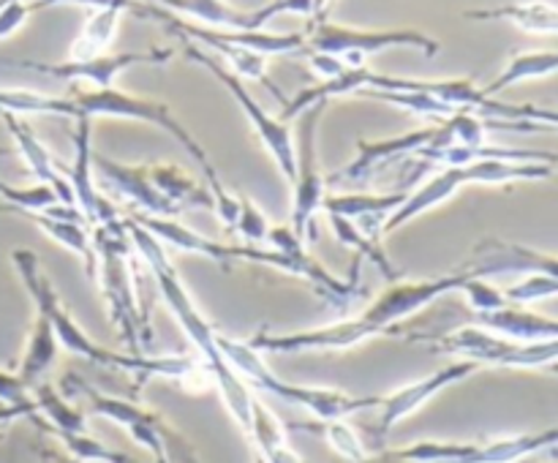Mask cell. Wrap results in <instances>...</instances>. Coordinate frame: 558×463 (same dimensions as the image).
Listing matches in <instances>:
<instances>
[{
    "label": "cell",
    "instance_id": "1",
    "mask_svg": "<svg viewBox=\"0 0 558 463\" xmlns=\"http://www.w3.org/2000/svg\"><path fill=\"white\" fill-rule=\"evenodd\" d=\"M477 272L463 267V270L450 272L439 278H420V281H396L385 292L376 294L363 314L347 316L341 321H332L325 327H311V330L294 332H270L262 330L251 338V346L256 352L272 354H300V352H347L357 343L368 341L376 336H392L398 325L417 310L428 308L439 297L450 292H461Z\"/></svg>",
    "mask_w": 558,
    "mask_h": 463
},
{
    "label": "cell",
    "instance_id": "2",
    "mask_svg": "<svg viewBox=\"0 0 558 463\" xmlns=\"http://www.w3.org/2000/svg\"><path fill=\"white\" fill-rule=\"evenodd\" d=\"M125 227H129L131 245H134L136 256L145 261L147 272H150L153 281H156L161 297L167 300L169 310L174 314L178 325L183 327L185 338H189V341L196 346V352L202 354V363H205V368L210 370L213 385H216L223 406H227V412L232 414V419L238 423V428L248 436L251 434V409H254V392H251V387L245 385L243 376H240L238 370L227 363V360H223L221 349H218V343H216L218 330L205 319V314L196 308L194 297H191L189 289L183 287L178 270H174L172 261H169L167 248H163V245L158 243L150 232H147V229H142L134 218H125Z\"/></svg>",
    "mask_w": 558,
    "mask_h": 463
},
{
    "label": "cell",
    "instance_id": "3",
    "mask_svg": "<svg viewBox=\"0 0 558 463\" xmlns=\"http://www.w3.org/2000/svg\"><path fill=\"white\" fill-rule=\"evenodd\" d=\"M11 261H14L16 272H20L22 283H25L27 294H31L33 305H36L38 314L47 316L52 321V330L58 336L60 349L76 354V357H85L90 363L104 365V368L114 370H129L140 379V385L150 379H174L183 381L191 370L196 368V360L183 357V354H174V357H156V354H131V352H114V349H104L76 325L74 316L65 310L63 300L54 292L52 281L44 276L41 261L38 254L31 248H16L11 251Z\"/></svg>",
    "mask_w": 558,
    "mask_h": 463
},
{
    "label": "cell",
    "instance_id": "4",
    "mask_svg": "<svg viewBox=\"0 0 558 463\" xmlns=\"http://www.w3.org/2000/svg\"><path fill=\"white\" fill-rule=\"evenodd\" d=\"M136 223L142 229L153 234L163 248L185 251V254L207 256V259L218 261V265L229 267L232 261H254V265H267L276 267V270L289 272V276H298L303 281H308L311 287L319 294H325L332 303H349L357 292V278L354 281H341L338 276H332L322 261H316L314 256H287L278 254L272 248H259V245H234V243H218V240L205 237V234L194 232L191 227L180 223L178 218H156V216H136Z\"/></svg>",
    "mask_w": 558,
    "mask_h": 463
},
{
    "label": "cell",
    "instance_id": "5",
    "mask_svg": "<svg viewBox=\"0 0 558 463\" xmlns=\"http://www.w3.org/2000/svg\"><path fill=\"white\" fill-rule=\"evenodd\" d=\"M96 251V281L109 308V319L118 325L125 352L145 354V338L150 341V316L142 308L136 292V251L131 245L125 218L107 216L90 234Z\"/></svg>",
    "mask_w": 558,
    "mask_h": 463
},
{
    "label": "cell",
    "instance_id": "6",
    "mask_svg": "<svg viewBox=\"0 0 558 463\" xmlns=\"http://www.w3.org/2000/svg\"><path fill=\"white\" fill-rule=\"evenodd\" d=\"M428 341L430 346L445 354H456L461 360H472L480 368L494 365V368H554L558 365V341H510V338L494 336L483 327H461L456 332H447L441 338H417Z\"/></svg>",
    "mask_w": 558,
    "mask_h": 463
},
{
    "label": "cell",
    "instance_id": "7",
    "mask_svg": "<svg viewBox=\"0 0 558 463\" xmlns=\"http://www.w3.org/2000/svg\"><path fill=\"white\" fill-rule=\"evenodd\" d=\"M409 47L423 52L425 58H436L439 54V41L420 31H409V27H392V31H363V27L336 25V22L319 20L305 38V52H325L341 58L349 69H363L365 58L385 49ZM303 52V54H305Z\"/></svg>",
    "mask_w": 558,
    "mask_h": 463
},
{
    "label": "cell",
    "instance_id": "8",
    "mask_svg": "<svg viewBox=\"0 0 558 463\" xmlns=\"http://www.w3.org/2000/svg\"><path fill=\"white\" fill-rule=\"evenodd\" d=\"M327 103H316V107L305 109L298 114V129L294 134V178H292V232L298 234L300 243H308L316 237V212L322 210L325 202V178H322L319 153H316V131H319V120L325 114Z\"/></svg>",
    "mask_w": 558,
    "mask_h": 463
},
{
    "label": "cell",
    "instance_id": "9",
    "mask_svg": "<svg viewBox=\"0 0 558 463\" xmlns=\"http://www.w3.org/2000/svg\"><path fill=\"white\" fill-rule=\"evenodd\" d=\"M183 44H185V54H189V60H194V63H199L202 69L210 71V74L216 76V80L221 82L229 93H232L234 101L240 103V109H243L245 118H248L251 129L256 131V136H259L262 145H265V150L270 153L272 161H276V167L281 169L283 178L292 183L294 163H298V158H294L292 129H289L281 118H272V114L267 112V109L262 107L254 96H251V90L243 85V80H240V76H234L227 65H221L216 58H210L207 52H202L194 41H183Z\"/></svg>",
    "mask_w": 558,
    "mask_h": 463
},
{
    "label": "cell",
    "instance_id": "10",
    "mask_svg": "<svg viewBox=\"0 0 558 463\" xmlns=\"http://www.w3.org/2000/svg\"><path fill=\"white\" fill-rule=\"evenodd\" d=\"M172 49L156 47L145 49V52H104L90 60H65V63H36V60H11L9 65H20V69L38 71V74H49L54 80L63 82H90L96 90L101 87H114L118 74H123L131 65H161L172 60Z\"/></svg>",
    "mask_w": 558,
    "mask_h": 463
},
{
    "label": "cell",
    "instance_id": "11",
    "mask_svg": "<svg viewBox=\"0 0 558 463\" xmlns=\"http://www.w3.org/2000/svg\"><path fill=\"white\" fill-rule=\"evenodd\" d=\"M251 387H256L262 392H270V395L281 398V401L292 403V406H303L319 423H327V419H347L352 414L365 412V409H379L381 403V395H352V392L332 390V387L292 385V381L278 379L272 370H265Z\"/></svg>",
    "mask_w": 558,
    "mask_h": 463
},
{
    "label": "cell",
    "instance_id": "12",
    "mask_svg": "<svg viewBox=\"0 0 558 463\" xmlns=\"http://www.w3.org/2000/svg\"><path fill=\"white\" fill-rule=\"evenodd\" d=\"M477 370L483 368H480L477 363H472V360H456V363L445 365V368L434 370V374L423 376V379L398 387V390L390 392V395H381L379 417H376L374 434L379 436V439L381 436H387L398 423H403V419L412 417L414 412H420L430 398H436L441 390L458 385V381L469 379V376H474Z\"/></svg>",
    "mask_w": 558,
    "mask_h": 463
},
{
    "label": "cell",
    "instance_id": "13",
    "mask_svg": "<svg viewBox=\"0 0 558 463\" xmlns=\"http://www.w3.org/2000/svg\"><path fill=\"white\" fill-rule=\"evenodd\" d=\"M466 267L480 278L507 276V272H543L558 281V254H545V251L499 237H485L483 243L474 245L472 261Z\"/></svg>",
    "mask_w": 558,
    "mask_h": 463
},
{
    "label": "cell",
    "instance_id": "14",
    "mask_svg": "<svg viewBox=\"0 0 558 463\" xmlns=\"http://www.w3.org/2000/svg\"><path fill=\"white\" fill-rule=\"evenodd\" d=\"M93 169L101 172V178L118 191L120 196L136 205L142 216H156V218H178V207L169 205L156 188H153L150 178H147V163L140 167H125V163L112 161L107 156H93Z\"/></svg>",
    "mask_w": 558,
    "mask_h": 463
},
{
    "label": "cell",
    "instance_id": "15",
    "mask_svg": "<svg viewBox=\"0 0 558 463\" xmlns=\"http://www.w3.org/2000/svg\"><path fill=\"white\" fill-rule=\"evenodd\" d=\"M0 118H3L5 129H9L11 139H14V145H16V150H20L22 161H25L27 169L36 174L38 183L49 185V188H52L54 194L60 196V202H63V205L76 207L74 205V191H71L69 178L63 174V167L54 161V156L47 150V147H44V142L38 139L36 134H33L31 125H27L25 120L20 118V114L0 112Z\"/></svg>",
    "mask_w": 558,
    "mask_h": 463
},
{
    "label": "cell",
    "instance_id": "16",
    "mask_svg": "<svg viewBox=\"0 0 558 463\" xmlns=\"http://www.w3.org/2000/svg\"><path fill=\"white\" fill-rule=\"evenodd\" d=\"M71 191H74V205L82 212L85 223L96 227L107 216H112L104 196H98L96 180H93V147H90V118H76L74 131V163L65 169Z\"/></svg>",
    "mask_w": 558,
    "mask_h": 463
},
{
    "label": "cell",
    "instance_id": "17",
    "mask_svg": "<svg viewBox=\"0 0 558 463\" xmlns=\"http://www.w3.org/2000/svg\"><path fill=\"white\" fill-rule=\"evenodd\" d=\"M407 194L409 191H401V194H330L322 202V210L327 216L354 221L363 232L381 237L385 221L401 207Z\"/></svg>",
    "mask_w": 558,
    "mask_h": 463
},
{
    "label": "cell",
    "instance_id": "18",
    "mask_svg": "<svg viewBox=\"0 0 558 463\" xmlns=\"http://www.w3.org/2000/svg\"><path fill=\"white\" fill-rule=\"evenodd\" d=\"M474 325L510 341H558V319L534 314L526 305H505L490 314H474Z\"/></svg>",
    "mask_w": 558,
    "mask_h": 463
},
{
    "label": "cell",
    "instance_id": "19",
    "mask_svg": "<svg viewBox=\"0 0 558 463\" xmlns=\"http://www.w3.org/2000/svg\"><path fill=\"white\" fill-rule=\"evenodd\" d=\"M466 20H501L515 25L518 31L534 33V36H558V5L545 3V0H526V3H507L494 5V9H474L466 11Z\"/></svg>",
    "mask_w": 558,
    "mask_h": 463
},
{
    "label": "cell",
    "instance_id": "20",
    "mask_svg": "<svg viewBox=\"0 0 558 463\" xmlns=\"http://www.w3.org/2000/svg\"><path fill=\"white\" fill-rule=\"evenodd\" d=\"M147 178H150L153 188H156L169 205L178 207L180 216H183L185 210H191V207L216 210L210 188H202L191 174H185L183 169L174 167V163H150V167H147Z\"/></svg>",
    "mask_w": 558,
    "mask_h": 463
},
{
    "label": "cell",
    "instance_id": "21",
    "mask_svg": "<svg viewBox=\"0 0 558 463\" xmlns=\"http://www.w3.org/2000/svg\"><path fill=\"white\" fill-rule=\"evenodd\" d=\"M248 439L254 441L256 455L265 463H305L298 452L289 444L287 428H283L281 419L259 401L254 398V409H251V434Z\"/></svg>",
    "mask_w": 558,
    "mask_h": 463
},
{
    "label": "cell",
    "instance_id": "22",
    "mask_svg": "<svg viewBox=\"0 0 558 463\" xmlns=\"http://www.w3.org/2000/svg\"><path fill=\"white\" fill-rule=\"evenodd\" d=\"M147 3H156L174 14H185L205 27H218V31H256L254 11L234 9L227 0H147Z\"/></svg>",
    "mask_w": 558,
    "mask_h": 463
},
{
    "label": "cell",
    "instance_id": "23",
    "mask_svg": "<svg viewBox=\"0 0 558 463\" xmlns=\"http://www.w3.org/2000/svg\"><path fill=\"white\" fill-rule=\"evenodd\" d=\"M58 349L60 343L52 330V321L36 310L31 325V336H27L25 343V354H22L20 368H16V376H20L22 385H25L27 390H33V387L41 381V376L52 368L54 357H58Z\"/></svg>",
    "mask_w": 558,
    "mask_h": 463
},
{
    "label": "cell",
    "instance_id": "24",
    "mask_svg": "<svg viewBox=\"0 0 558 463\" xmlns=\"http://www.w3.org/2000/svg\"><path fill=\"white\" fill-rule=\"evenodd\" d=\"M480 118H488L485 125L488 129H505V131H534V129H558V107H537V103H505L488 98Z\"/></svg>",
    "mask_w": 558,
    "mask_h": 463
},
{
    "label": "cell",
    "instance_id": "25",
    "mask_svg": "<svg viewBox=\"0 0 558 463\" xmlns=\"http://www.w3.org/2000/svg\"><path fill=\"white\" fill-rule=\"evenodd\" d=\"M558 74V49H532V52L512 54L510 63L505 65L499 76L490 85L483 87L485 98H496L507 87H515L521 82L545 80V76Z\"/></svg>",
    "mask_w": 558,
    "mask_h": 463
},
{
    "label": "cell",
    "instance_id": "26",
    "mask_svg": "<svg viewBox=\"0 0 558 463\" xmlns=\"http://www.w3.org/2000/svg\"><path fill=\"white\" fill-rule=\"evenodd\" d=\"M129 5L114 3V5H104V9H93V14L87 16L85 27H82V33L76 36V41L71 44L69 60H90V58H98V54L107 52V47L112 44L114 33H118L120 14H123V11H129Z\"/></svg>",
    "mask_w": 558,
    "mask_h": 463
},
{
    "label": "cell",
    "instance_id": "27",
    "mask_svg": "<svg viewBox=\"0 0 558 463\" xmlns=\"http://www.w3.org/2000/svg\"><path fill=\"white\" fill-rule=\"evenodd\" d=\"M327 221H330V227H332V232H336V237L341 240L343 245H349V248H352L354 254L360 256V259L371 261V265H374L376 270H379L381 276L387 278V283L401 281V270H398V267L392 265V259H390V256H387V251L381 248V237L363 232V229H360L357 223L347 221V218L327 216Z\"/></svg>",
    "mask_w": 558,
    "mask_h": 463
},
{
    "label": "cell",
    "instance_id": "28",
    "mask_svg": "<svg viewBox=\"0 0 558 463\" xmlns=\"http://www.w3.org/2000/svg\"><path fill=\"white\" fill-rule=\"evenodd\" d=\"M49 240H54L58 245L69 248L71 254L80 256L85 261L87 276H96V251H93V240L87 234L85 223L80 221H60V218H49L44 212H25Z\"/></svg>",
    "mask_w": 558,
    "mask_h": 463
},
{
    "label": "cell",
    "instance_id": "29",
    "mask_svg": "<svg viewBox=\"0 0 558 463\" xmlns=\"http://www.w3.org/2000/svg\"><path fill=\"white\" fill-rule=\"evenodd\" d=\"M31 398L38 412L47 417L52 434H87V414L82 409L71 406L52 385L38 381L31 390Z\"/></svg>",
    "mask_w": 558,
    "mask_h": 463
},
{
    "label": "cell",
    "instance_id": "30",
    "mask_svg": "<svg viewBox=\"0 0 558 463\" xmlns=\"http://www.w3.org/2000/svg\"><path fill=\"white\" fill-rule=\"evenodd\" d=\"M357 96L363 98H376V101L392 103V107H401L407 112L420 114V118H434V120H450L456 118L461 109L450 107V103L439 101V98L428 96V93H401V90H360Z\"/></svg>",
    "mask_w": 558,
    "mask_h": 463
},
{
    "label": "cell",
    "instance_id": "31",
    "mask_svg": "<svg viewBox=\"0 0 558 463\" xmlns=\"http://www.w3.org/2000/svg\"><path fill=\"white\" fill-rule=\"evenodd\" d=\"M303 430L319 434L347 463H360L368 458V447H365V441L360 439V434L347 419H327V423L319 425H303Z\"/></svg>",
    "mask_w": 558,
    "mask_h": 463
},
{
    "label": "cell",
    "instance_id": "32",
    "mask_svg": "<svg viewBox=\"0 0 558 463\" xmlns=\"http://www.w3.org/2000/svg\"><path fill=\"white\" fill-rule=\"evenodd\" d=\"M0 199L9 202L11 210H20V212H47L49 207L63 205L60 196L44 183L31 185V188H14V185L0 180Z\"/></svg>",
    "mask_w": 558,
    "mask_h": 463
},
{
    "label": "cell",
    "instance_id": "33",
    "mask_svg": "<svg viewBox=\"0 0 558 463\" xmlns=\"http://www.w3.org/2000/svg\"><path fill=\"white\" fill-rule=\"evenodd\" d=\"M505 297L512 305H532L539 303V300L558 297V281L550 276H543V272H526L521 281L505 289Z\"/></svg>",
    "mask_w": 558,
    "mask_h": 463
},
{
    "label": "cell",
    "instance_id": "34",
    "mask_svg": "<svg viewBox=\"0 0 558 463\" xmlns=\"http://www.w3.org/2000/svg\"><path fill=\"white\" fill-rule=\"evenodd\" d=\"M69 455L80 463H114L118 450L107 447L104 441L93 439L90 434H54Z\"/></svg>",
    "mask_w": 558,
    "mask_h": 463
},
{
    "label": "cell",
    "instance_id": "35",
    "mask_svg": "<svg viewBox=\"0 0 558 463\" xmlns=\"http://www.w3.org/2000/svg\"><path fill=\"white\" fill-rule=\"evenodd\" d=\"M234 232L243 240H248V245H259L262 240H267V232H270V221L251 202L248 194H238V221H234Z\"/></svg>",
    "mask_w": 558,
    "mask_h": 463
},
{
    "label": "cell",
    "instance_id": "36",
    "mask_svg": "<svg viewBox=\"0 0 558 463\" xmlns=\"http://www.w3.org/2000/svg\"><path fill=\"white\" fill-rule=\"evenodd\" d=\"M461 294L466 297V303L472 305L474 314H490V310H499L505 305H510V300L505 297V289L494 287L485 278H472L466 287L461 289Z\"/></svg>",
    "mask_w": 558,
    "mask_h": 463
},
{
    "label": "cell",
    "instance_id": "37",
    "mask_svg": "<svg viewBox=\"0 0 558 463\" xmlns=\"http://www.w3.org/2000/svg\"><path fill=\"white\" fill-rule=\"evenodd\" d=\"M0 403H5V406H36L31 390L22 385L20 376L3 368H0Z\"/></svg>",
    "mask_w": 558,
    "mask_h": 463
},
{
    "label": "cell",
    "instance_id": "38",
    "mask_svg": "<svg viewBox=\"0 0 558 463\" xmlns=\"http://www.w3.org/2000/svg\"><path fill=\"white\" fill-rule=\"evenodd\" d=\"M31 11L33 5H27L25 0H14V3L3 5L0 9V38H9L11 33L20 31L27 16H31Z\"/></svg>",
    "mask_w": 558,
    "mask_h": 463
},
{
    "label": "cell",
    "instance_id": "39",
    "mask_svg": "<svg viewBox=\"0 0 558 463\" xmlns=\"http://www.w3.org/2000/svg\"><path fill=\"white\" fill-rule=\"evenodd\" d=\"M305 54H308L311 69L322 76V82L336 80V76H341L343 71L349 69V65L343 63L341 58H336V54H325V52H305Z\"/></svg>",
    "mask_w": 558,
    "mask_h": 463
},
{
    "label": "cell",
    "instance_id": "40",
    "mask_svg": "<svg viewBox=\"0 0 558 463\" xmlns=\"http://www.w3.org/2000/svg\"><path fill=\"white\" fill-rule=\"evenodd\" d=\"M360 463H417V461H407V458L396 455V450H387V452H379V455H368Z\"/></svg>",
    "mask_w": 558,
    "mask_h": 463
},
{
    "label": "cell",
    "instance_id": "41",
    "mask_svg": "<svg viewBox=\"0 0 558 463\" xmlns=\"http://www.w3.org/2000/svg\"><path fill=\"white\" fill-rule=\"evenodd\" d=\"M330 3H332V0H314V14H319V11H325Z\"/></svg>",
    "mask_w": 558,
    "mask_h": 463
},
{
    "label": "cell",
    "instance_id": "42",
    "mask_svg": "<svg viewBox=\"0 0 558 463\" xmlns=\"http://www.w3.org/2000/svg\"><path fill=\"white\" fill-rule=\"evenodd\" d=\"M9 3H14V0H0V9H3V5H9Z\"/></svg>",
    "mask_w": 558,
    "mask_h": 463
},
{
    "label": "cell",
    "instance_id": "43",
    "mask_svg": "<svg viewBox=\"0 0 558 463\" xmlns=\"http://www.w3.org/2000/svg\"><path fill=\"white\" fill-rule=\"evenodd\" d=\"M251 463H265V461H262V458L254 452V461H251Z\"/></svg>",
    "mask_w": 558,
    "mask_h": 463
},
{
    "label": "cell",
    "instance_id": "44",
    "mask_svg": "<svg viewBox=\"0 0 558 463\" xmlns=\"http://www.w3.org/2000/svg\"><path fill=\"white\" fill-rule=\"evenodd\" d=\"M3 156H9V150H5V147H0V158Z\"/></svg>",
    "mask_w": 558,
    "mask_h": 463
}]
</instances>
